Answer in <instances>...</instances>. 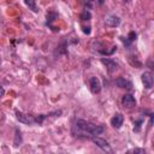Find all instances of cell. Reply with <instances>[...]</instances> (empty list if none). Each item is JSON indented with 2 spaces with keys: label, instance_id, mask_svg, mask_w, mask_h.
<instances>
[{
  "label": "cell",
  "instance_id": "ba28073f",
  "mask_svg": "<svg viewBox=\"0 0 154 154\" xmlns=\"http://www.w3.org/2000/svg\"><path fill=\"white\" fill-rule=\"evenodd\" d=\"M101 63L107 67V70H108L109 72H113V71L117 70V67H118V64H117L114 60L109 59V58H102V59H101Z\"/></svg>",
  "mask_w": 154,
  "mask_h": 154
},
{
  "label": "cell",
  "instance_id": "277c9868",
  "mask_svg": "<svg viewBox=\"0 0 154 154\" xmlns=\"http://www.w3.org/2000/svg\"><path fill=\"white\" fill-rule=\"evenodd\" d=\"M122 103L126 108H132V107L136 106V100H135V97L131 94H125L122 97Z\"/></svg>",
  "mask_w": 154,
  "mask_h": 154
},
{
  "label": "cell",
  "instance_id": "3957f363",
  "mask_svg": "<svg viewBox=\"0 0 154 154\" xmlns=\"http://www.w3.org/2000/svg\"><path fill=\"white\" fill-rule=\"evenodd\" d=\"M91 141H93L99 148H101L103 152L112 153V148H111V146H109L108 142L105 141L103 138H100V137H97V136H93V137H91Z\"/></svg>",
  "mask_w": 154,
  "mask_h": 154
},
{
  "label": "cell",
  "instance_id": "7a4b0ae2",
  "mask_svg": "<svg viewBox=\"0 0 154 154\" xmlns=\"http://www.w3.org/2000/svg\"><path fill=\"white\" fill-rule=\"evenodd\" d=\"M16 117H17V119H18L20 123H24V124H28V125L36 124V122H35V116H31V114H28V113H24V112L16 111Z\"/></svg>",
  "mask_w": 154,
  "mask_h": 154
},
{
  "label": "cell",
  "instance_id": "8992f818",
  "mask_svg": "<svg viewBox=\"0 0 154 154\" xmlns=\"http://www.w3.org/2000/svg\"><path fill=\"white\" fill-rule=\"evenodd\" d=\"M141 79H142V83L144 84V87L147 89H150L153 87V76H152V73L149 71L143 72L142 76H141Z\"/></svg>",
  "mask_w": 154,
  "mask_h": 154
},
{
  "label": "cell",
  "instance_id": "30bf717a",
  "mask_svg": "<svg viewBox=\"0 0 154 154\" xmlns=\"http://www.w3.org/2000/svg\"><path fill=\"white\" fill-rule=\"evenodd\" d=\"M116 84H117L119 88H126V89H130V88H131V83H130L128 79H125L124 77L117 78V79H116Z\"/></svg>",
  "mask_w": 154,
  "mask_h": 154
},
{
  "label": "cell",
  "instance_id": "9c48e42d",
  "mask_svg": "<svg viewBox=\"0 0 154 154\" xmlns=\"http://www.w3.org/2000/svg\"><path fill=\"white\" fill-rule=\"evenodd\" d=\"M120 24V18L118 16H109L107 19H106V25L107 26H111V28H116Z\"/></svg>",
  "mask_w": 154,
  "mask_h": 154
},
{
  "label": "cell",
  "instance_id": "6da1fadb",
  "mask_svg": "<svg viewBox=\"0 0 154 154\" xmlns=\"http://www.w3.org/2000/svg\"><path fill=\"white\" fill-rule=\"evenodd\" d=\"M76 128L82 132V134H88V136H97V135H101L103 132V126L101 125H96L94 123H89V122H85L83 119H78L76 122Z\"/></svg>",
  "mask_w": 154,
  "mask_h": 154
},
{
  "label": "cell",
  "instance_id": "8fae6325",
  "mask_svg": "<svg viewBox=\"0 0 154 154\" xmlns=\"http://www.w3.org/2000/svg\"><path fill=\"white\" fill-rule=\"evenodd\" d=\"M24 2H25V5H26L31 11H34V12H37V11H38L35 0H24Z\"/></svg>",
  "mask_w": 154,
  "mask_h": 154
},
{
  "label": "cell",
  "instance_id": "7c38bea8",
  "mask_svg": "<svg viewBox=\"0 0 154 154\" xmlns=\"http://www.w3.org/2000/svg\"><path fill=\"white\" fill-rule=\"evenodd\" d=\"M20 142H22V137H20V131H19L18 129H17V130H16V136H14V142H13V143H14V146H16V147H18V146L20 144Z\"/></svg>",
  "mask_w": 154,
  "mask_h": 154
},
{
  "label": "cell",
  "instance_id": "52a82bcc",
  "mask_svg": "<svg viewBox=\"0 0 154 154\" xmlns=\"http://www.w3.org/2000/svg\"><path fill=\"white\" fill-rule=\"evenodd\" d=\"M123 122H124V117L122 113H116L113 116V118L111 119V125L116 129H119L122 125H123Z\"/></svg>",
  "mask_w": 154,
  "mask_h": 154
},
{
  "label": "cell",
  "instance_id": "2e32d148",
  "mask_svg": "<svg viewBox=\"0 0 154 154\" xmlns=\"http://www.w3.org/2000/svg\"><path fill=\"white\" fill-rule=\"evenodd\" d=\"M4 95H5V90H4V88L0 87V97H2Z\"/></svg>",
  "mask_w": 154,
  "mask_h": 154
},
{
  "label": "cell",
  "instance_id": "5bb4252c",
  "mask_svg": "<svg viewBox=\"0 0 154 154\" xmlns=\"http://www.w3.org/2000/svg\"><path fill=\"white\" fill-rule=\"evenodd\" d=\"M128 38H129V41H130V42H132L134 40H136V32H135V31H130V34H129Z\"/></svg>",
  "mask_w": 154,
  "mask_h": 154
},
{
  "label": "cell",
  "instance_id": "9a60e30c",
  "mask_svg": "<svg viewBox=\"0 0 154 154\" xmlns=\"http://www.w3.org/2000/svg\"><path fill=\"white\" fill-rule=\"evenodd\" d=\"M131 153H138V154H146V150L144 149H141V148H135L131 150Z\"/></svg>",
  "mask_w": 154,
  "mask_h": 154
},
{
  "label": "cell",
  "instance_id": "5b68a950",
  "mask_svg": "<svg viewBox=\"0 0 154 154\" xmlns=\"http://www.w3.org/2000/svg\"><path fill=\"white\" fill-rule=\"evenodd\" d=\"M89 84H90V90L93 94H97L100 93L101 90V82L97 77H91L90 81H89Z\"/></svg>",
  "mask_w": 154,
  "mask_h": 154
},
{
  "label": "cell",
  "instance_id": "4fadbf2b",
  "mask_svg": "<svg viewBox=\"0 0 154 154\" xmlns=\"http://www.w3.org/2000/svg\"><path fill=\"white\" fill-rule=\"evenodd\" d=\"M90 18H91V14H90L89 11L85 10V11L82 12V14H81V19H82V20H89Z\"/></svg>",
  "mask_w": 154,
  "mask_h": 154
}]
</instances>
